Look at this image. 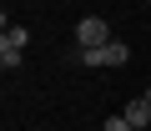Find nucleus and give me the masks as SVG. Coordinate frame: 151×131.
I'll list each match as a JSON object with an SVG mask.
<instances>
[{
    "label": "nucleus",
    "instance_id": "nucleus-1",
    "mask_svg": "<svg viewBox=\"0 0 151 131\" xmlns=\"http://www.w3.org/2000/svg\"><path fill=\"white\" fill-rule=\"evenodd\" d=\"M116 35H111V25L101 20V15H86L81 25H76V45H111Z\"/></svg>",
    "mask_w": 151,
    "mask_h": 131
},
{
    "label": "nucleus",
    "instance_id": "nucleus-2",
    "mask_svg": "<svg viewBox=\"0 0 151 131\" xmlns=\"http://www.w3.org/2000/svg\"><path fill=\"white\" fill-rule=\"evenodd\" d=\"M126 121H131L136 131H146V126H151V101H146V96L131 101V106H126Z\"/></svg>",
    "mask_w": 151,
    "mask_h": 131
},
{
    "label": "nucleus",
    "instance_id": "nucleus-3",
    "mask_svg": "<svg viewBox=\"0 0 151 131\" xmlns=\"http://www.w3.org/2000/svg\"><path fill=\"white\" fill-rule=\"evenodd\" d=\"M101 60H106V66H126V60H131V45H126V40H111V45H101Z\"/></svg>",
    "mask_w": 151,
    "mask_h": 131
},
{
    "label": "nucleus",
    "instance_id": "nucleus-4",
    "mask_svg": "<svg viewBox=\"0 0 151 131\" xmlns=\"http://www.w3.org/2000/svg\"><path fill=\"white\" fill-rule=\"evenodd\" d=\"M0 40L15 45V50H25V45H30V30H25V25H5V35H0Z\"/></svg>",
    "mask_w": 151,
    "mask_h": 131
},
{
    "label": "nucleus",
    "instance_id": "nucleus-5",
    "mask_svg": "<svg viewBox=\"0 0 151 131\" xmlns=\"http://www.w3.org/2000/svg\"><path fill=\"white\" fill-rule=\"evenodd\" d=\"M20 60H25V50H15V45H5V40H0V66H5V71H15Z\"/></svg>",
    "mask_w": 151,
    "mask_h": 131
},
{
    "label": "nucleus",
    "instance_id": "nucleus-6",
    "mask_svg": "<svg viewBox=\"0 0 151 131\" xmlns=\"http://www.w3.org/2000/svg\"><path fill=\"white\" fill-rule=\"evenodd\" d=\"M101 131H136V126H131V121H126V111H121V116H106V126H101Z\"/></svg>",
    "mask_w": 151,
    "mask_h": 131
},
{
    "label": "nucleus",
    "instance_id": "nucleus-7",
    "mask_svg": "<svg viewBox=\"0 0 151 131\" xmlns=\"http://www.w3.org/2000/svg\"><path fill=\"white\" fill-rule=\"evenodd\" d=\"M141 96H146V101H151V86H146V91H141Z\"/></svg>",
    "mask_w": 151,
    "mask_h": 131
}]
</instances>
